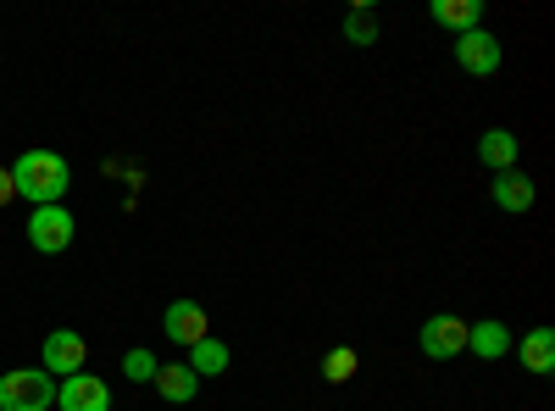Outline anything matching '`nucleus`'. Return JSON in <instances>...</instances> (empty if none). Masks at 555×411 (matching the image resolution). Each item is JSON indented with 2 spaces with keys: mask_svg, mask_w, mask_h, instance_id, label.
<instances>
[{
  "mask_svg": "<svg viewBox=\"0 0 555 411\" xmlns=\"http://www.w3.org/2000/svg\"><path fill=\"white\" fill-rule=\"evenodd\" d=\"M12 184H17V195L34 201V206H62V195H67V184H73V167H67L56 151H23V156L12 162Z\"/></svg>",
  "mask_w": 555,
  "mask_h": 411,
  "instance_id": "nucleus-1",
  "label": "nucleus"
},
{
  "mask_svg": "<svg viewBox=\"0 0 555 411\" xmlns=\"http://www.w3.org/2000/svg\"><path fill=\"white\" fill-rule=\"evenodd\" d=\"M51 406H56V384L44 368L0 373V411H51Z\"/></svg>",
  "mask_w": 555,
  "mask_h": 411,
  "instance_id": "nucleus-2",
  "label": "nucleus"
},
{
  "mask_svg": "<svg viewBox=\"0 0 555 411\" xmlns=\"http://www.w3.org/2000/svg\"><path fill=\"white\" fill-rule=\"evenodd\" d=\"M73 234H78V217L67 206H34V217H28V245L34 251L62 256L73 245Z\"/></svg>",
  "mask_w": 555,
  "mask_h": 411,
  "instance_id": "nucleus-3",
  "label": "nucleus"
},
{
  "mask_svg": "<svg viewBox=\"0 0 555 411\" xmlns=\"http://www.w3.org/2000/svg\"><path fill=\"white\" fill-rule=\"evenodd\" d=\"M162 329H167V339L172 345H201V339H211V311L201 306V300H172L167 311H162Z\"/></svg>",
  "mask_w": 555,
  "mask_h": 411,
  "instance_id": "nucleus-4",
  "label": "nucleus"
},
{
  "mask_svg": "<svg viewBox=\"0 0 555 411\" xmlns=\"http://www.w3.org/2000/svg\"><path fill=\"white\" fill-rule=\"evenodd\" d=\"M416 339H423V356H434V361L467 356V323H461V317H428Z\"/></svg>",
  "mask_w": 555,
  "mask_h": 411,
  "instance_id": "nucleus-5",
  "label": "nucleus"
},
{
  "mask_svg": "<svg viewBox=\"0 0 555 411\" xmlns=\"http://www.w3.org/2000/svg\"><path fill=\"white\" fill-rule=\"evenodd\" d=\"M455 62L467 67V73H478V78H489V73L500 67V39H494L489 28H467V34H455Z\"/></svg>",
  "mask_w": 555,
  "mask_h": 411,
  "instance_id": "nucleus-6",
  "label": "nucleus"
},
{
  "mask_svg": "<svg viewBox=\"0 0 555 411\" xmlns=\"http://www.w3.org/2000/svg\"><path fill=\"white\" fill-rule=\"evenodd\" d=\"M89 361V345L73 334V329H56L51 339H44V373H62V378H78Z\"/></svg>",
  "mask_w": 555,
  "mask_h": 411,
  "instance_id": "nucleus-7",
  "label": "nucleus"
},
{
  "mask_svg": "<svg viewBox=\"0 0 555 411\" xmlns=\"http://www.w3.org/2000/svg\"><path fill=\"white\" fill-rule=\"evenodd\" d=\"M106 406H112V389L95 373H78L56 389V411H106Z\"/></svg>",
  "mask_w": 555,
  "mask_h": 411,
  "instance_id": "nucleus-8",
  "label": "nucleus"
},
{
  "mask_svg": "<svg viewBox=\"0 0 555 411\" xmlns=\"http://www.w3.org/2000/svg\"><path fill=\"white\" fill-rule=\"evenodd\" d=\"M539 201V190H533V178H522L517 167L512 172H494V206L500 211H512V217H522L528 206Z\"/></svg>",
  "mask_w": 555,
  "mask_h": 411,
  "instance_id": "nucleus-9",
  "label": "nucleus"
},
{
  "mask_svg": "<svg viewBox=\"0 0 555 411\" xmlns=\"http://www.w3.org/2000/svg\"><path fill=\"white\" fill-rule=\"evenodd\" d=\"M156 389H162V400H172V406H190L195 400V389H201V378L190 373V361H167V368H156V378H151Z\"/></svg>",
  "mask_w": 555,
  "mask_h": 411,
  "instance_id": "nucleus-10",
  "label": "nucleus"
},
{
  "mask_svg": "<svg viewBox=\"0 0 555 411\" xmlns=\"http://www.w3.org/2000/svg\"><path fill=\"white\" fill-rule=\"evenodd\" d=\"M467 350H478L483 361L512 356V329L505 323H467Z\"/></svg>",
  "mask_w": 555,
  "mask_h": 411,
  "instance_id": "nucleus-11",
  "label": "nucleus"
},
{
  "mask_svg": "<svg viewBox=\"0 0 555 411\" xmlns=\"http://www.w3.org/2000/svg\"><path fill=\"white\" fill-rule=\"evenodd\" d=\"M478 162H483V167H494V172H512V167H517V133L489 128L483 140H478Z\"/></svg>",
  "mask_w": 555,
  "mask_h": 411,
  "instance_id": "nucleus-12",
  "label": "nucleus"
},
{
  "mask_svg": "<svg viewBox=\"0 0 555 411\" xmlns=\"http://www.w3.org/2000/svg\"><path fill=\"white\" fill-rule=\"evenodd\" d=\"M434 23L444 28H483V0H434Z\"/></svg>",
  "mask_w": 555,
  "mask_h": 411,
  "instance_id": "nucleus-13",
  "label": "nucleus"
},
{
  "mask_svg": "<svg viewBox=\"0 0 555 411\" xmlns=\"http://www.w3.org/2000/svg\"><path fill=\"white\" fill-rule=\"evenodd\" d=\"M190 373H195V378H217V373H228V345H222V339H201V345H190Z\"/></svg>",
  "mask_w": 555,
  "mask_h": 411,
  "instance_id": "nucleus-14",
  "label": "nucleus"
},
{
  "mask_svg": "<svg viewBox=\"0 0 555 411\" xmlns=\"http://www.w3.org/2000/svg\"><path fill=\"white\" fill-rule=\"evenodd\" d=\"M522 361H528L533 373H550V368H555V334H550V329H533V334L522 339Z\"/></svg>",
  "mask_w": 555,
  "mask_h": 411,
  "instance_id": "nucleus-15",
  "label": "nucleus"
},
{
  "mask_svg": "<svg viewBox=\"0 0 555 411\" xmlns=\"http://www.w3.org/2000/svg\"><path fill=\"white\" fill-rule=\"evenodd\" d=\"M322 378H328V384H350L356 378V350L350 345H334L328 356H322Z\"/></svg>",
  "mask_w": 555,
  "mask_h": 411,
  "instance_id": "nucleus-16",
  "label": "nucleus"
},
{
  "mask_svg": "<svg viewBox=\"0 0 555 411\" xmlns=\"http://www.w3.org/2000/svg\"><path fill=\"white\" fill-rule=\"evenodd\" d=\"M156 368H162V361H156L151 350H128V356H122V378H128V384H151Z\"/></svg>",
  "mask_w": 555,
  "mask_h": 411,
  "instance_id": "nucleus-17",
  "label": "nucleus"
},
{
  "mask_svg": "<svg viewBox=\"0 0 555 411\" xmlns=\"http://www.w3.org/2000/svg\"><path fill=\"white\" fill-rule=\"evenodd\" d=\"M345 34H350L356 44H373V34H378V28H373V17H366V12H356V17L345 23Z\"/></svg>",
  "mask_w": 555,
  "mask_h": 411,
  "instance_id": "nucleus-18",
  "label": "nucleus"
},
{
  "mask_svg": "<svg viewBox=\"0 0 555 411\" xmlns=\"http://www.w3.org/2000/svg\"><path fill=\"white\" fill-rule=\"evenodd\" d=\"M17 201V184H12V167H0V206Z\"/></svg>",
  "mask_w": 555,
  "mask_h": 411,
  "instance_id": "nucleus-19",
  "label": "nucleus"
}]
</instances>
